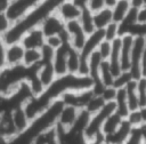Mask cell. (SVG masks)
I'll return each instance as SVG.
<instances>
[{
    "mask_svg": "<svg viewBox=\"0 0 146 144\" xmlns=\"http://www.w3.org/2000/svg\"><path fill=\"white\" fill-rule=\"evenodd\" d=\"M113 112H115V103L106 102L98 112L91 114L90 120L86 129L83 130V137L87 143H97L104 141V136L102 134V126L105 119Z\"/></svg>",
    "mask_w": 146,
    "mask_h": 144,
    "instance_id": "obj_1",
    "label": "cell"
},
{
    "mask_svg": "<svg viewBox=\"0 0 146 144\" xmlns=\"http://www.w3.org/2000/svg\"><path fill=\"white\" fill-rule=\"evenodd\" d=\"M27 67L23 64L15 66H2L0 69V95L9 96L25 81Z\"/></svg>",
    "mask_w": 146,
    "mask_h": 144,
    "instance_id": "obj_2",
    "label": "cell"
},
{
    "mask_svg": "<svg viewBox=\"0 0 146 144\" xmlns=\"http://www.w3.org/2000/svg\"><path fill=\"white\" fill-rule=\"evenodd\" d=\"M39 2L38 0H9L3 10L10 22L15 23L24 17Z\"/></svg>",
    "mask_w": 146,
    "mask_h": 144,
    "instance_id": "obj_3",
    "label": "cell"
},
{
    "mask_svg": "<svg viewBox=\"0 0 146 144\" xmlns=\"http://www.w3.org/2000/svg\"><path fill=\"white\" fill-rule=\"evenodd\" d=\"M145 47V38L144 37H133V43L131 49V56H130V67L129 73L132 78V80H138L141 78V57L143 51Z\"/></svg>",
    "mask_w": 146,
    "mask_h": 144,
    "instance_id": "obj_4",
    "label": "cell"
},
{
    "mask_svg": "<svg viewBox=\"0 0 146 144\" xmlns=\"http://www.w3.org/2000/svg\"><path fill=\"white\" fill-rule=\"evenodd\" d=\"M54 101L50 99L43 93V94H41L39 96H32V97H30L22 106H23V109H24L27 118L32 121L36 117H39L42 112H44Z\"/></svg>",
    "mask_w": 146,
    "mask_h": 144,
    "instance_id": "obj_5",
    "label": "cell"
},
{
    "mask_svg": "<svg viewBox=\"0 0 146 144\" xmlns=\"http://www.w3.org/2000/svg\"><path fill=\"white\" fill-rule=\"evenodd\" d=\"M94 96L91 89L87 90H81V91H73V90H67L64 91L60 96L59 99L64 105H70L74 106L78 109H84L90 98Z\"/></svg>",
    "mask_w": 146,
    "mask_h": 144,
    "instance_id": "obj_6",
    "label": "cell"
},
{
    "mask_svg": "<svg viewBox=\"0 0 146 144\" xmlns=\"http://www.w3.org/2000/svg\"><path fill=\"white\" fill-rule=\"evenodd\" d=\"M39 26L42 30L44 37L58 35L60 32L64 31L65 22L55 11H52L42 19V22L39 24Z\"/></svg>",
    "mask_w": 146,
    "mask_h": 144,
    "instance_id": "obj_7",
    "label": "cell"
},
{
    "mask_svg": "<svg viewBox=\"0 0 146 144\" xmlns=\"http://www.w3.org/2000/svg\"><path fill=\"white\" fill-rule=\"evenodd\" d=\"M65 30L67 31V33L70 35V45L80 51V49L84 45L87 34L83 31V29L81 27L79 21L73 19V21L65 22Z\"/></svg>",
    "mask_w": 146,
    "mask_h": 144,
    "instance_id": "obj_8",
    "label": "cell"
},
{
    "mask_svg": "<svg viewBox=\"0 0 146 144\" xmlns=\"http://www.w3.org/2000/svg\"><path fill=\"white\" fill-rule=\"evenodd\" d=\"M46 41V37L40 29V26H34L30 30H27L21 38L19 42L25 49L34 48V49H40Z\"/></svg>",
    "mask_w": 146,
    "mask_h": 144,
    "instance_id": "obj_9",
    "label": "cell"
},
{
    "mask_svg": "<svg viewBox=\"0 0 146 144\" xmlns=\"http://www.w3.org/2000/svg\"><path fill=\"white\" fill-rule=\"evenodd\" d=\"M24 50H25V48L21 45V42H14V43L6 45L5 55H3L5 66L21 65L23 62Z\"/></svg>",
    "mask_w": 146,
    "mask_h": 144,
    "instance_id": "obj_10",
    "label": "cell"
},
{
    "mask_svg": "<svg viewBox=\"0 0 146 144\" xmlns=\"http://www.w3.org/2000/svg\"><path fill=\"white\" fill-rule=\"evenodd\" d=\"M70 47L71 45L66 42L55 50V55L52 58V67L56 73V77L67 74V51Z\"/></svg>",
    "mask_w": 146,
    "mask_h": 144,
    "instance_id": "obj_11",
    "label": "cell"
},
{
    "mask_svg": "<svg viewBox=\"0 0 146 144\" xmlns=\"http://www.w3.org/2000/svg\"><path fill=\"white\" fill-rule=\"evenodd\" d=\"M64 22L78 19L81 13V9L78 8L71 0H62L56 9L54 10Z\"/></svg>",
    "mask_w": 146,
    "mask_h": 144,
    "instance_id": "obj_12",
    "label": "cell"
},
{
    "mask_svg": "<svg viewBox=\"0 0 146 144\" xmlns=\"http://www.w3.org/2000/svg\"><path fill=\"white\" fill-rule=\"evenodd\" d=\"M79 112H80V109H78V107L64 105L58 114L56 125H58L59 127H62L64 129H70L74 125V122L79 115Z\"/></svg>",
    "mask_w": 146,
    "mask_h": 144,
    "instance_id": "obj_13",
    "label": "cell"
},
{
    "mask_svg": "<svg viewBox=\"0 0 146 144\" xmlns=\"http://www.w3.org/2000/svg\"><path fill=\"white\" fill-rule=\"evenodd\" d=\"M132 43H133V37L131 34H123V35H121L120 64H121L122 71H129Z\"/></svg>",
    "mask_w": 146,
    "mask_h": 144,
    "instance_id": "obj_14",
    "label": "cell"
},
{
    "mask_svg": "<svg viewBox=\"0 0 146 144\" xmlns=\"http://www.w3.org/2000/svg\"><path fill=\"white\" fill-rule=\"evenodd\" d=\"M132 128L133 127L125 119H123L122 122L120 123V126L117 127V129L114 133H112L111 135L105 136L104 141L107 142L108 144H123L127 141V138L129 137Z\"/></svg>",
    "mask_w": 146,
    "mask_h": 144,
    "instance_id": "obj_15",
    "label": "cell"
},
{
    "mask_svg": "<svg viewBox=\"0 0 146 144\" xmlns=\"http://www.w3.org/2000/svg\"><path fill=\"white\" fill-rule=\"evenodd\" d=\"M112 42V50H111V55L108 57V64L111 67V71L115 77H117L121 72V64H120V49H121V37H117L116 39H114Z\"/></svg>",
    "mask_w": 146,
    "mask_h": 144,
    "instance_id": "obj_16",
    "label": "cell"
},
{
    "mask_svg": "<svg viewBox=\"0 0 146 144\" xmlns=\"http://www.w3.org/2000/svg\"><path fill=\"white\" fill-rule=\"evenodd\" d=\"M17 134L18 133L13 123L10 112L0 114V138L13 139Z\"/></svg>",
    "mask_w": 146,
    "mask_h": 144,
    "instance_id": "obj_17",
    "label": "cell"
},
{
    "mask_svg": "<svg viewBox=\"0 0 146 144\" xmlns=\"http://www.w3.org/2000/svg\"><path fill=\"white\" fill-rule=\"evenodd\" d=\"M10 115H11V120H13V123L17 130V133H23L24 130H26L31 123V120L27 118L23 106H18L16 109H14L11 112H10Z\"/></svg>",
    "mask_w": 146,
    "mask_h": 144,
    "instance_id": "obj_18",
    "label": "cell"
},
{
    "mask_svg": "<svg viewBox=\"0 0 146 144\" xmlns=\"http://www.w3.org/2000/svg\"><path fill=\"white\" fill-rule=\"evenodd\" d=\"M36 73H38L40 81L46 88L50 86L54 82V80L57 78L54 71V67H52V63H40Z\"/></svg>",
    "mask_w": 146,
    "mask_h": 144,
    "instance_id": "obj_19",
    "label": "cell"
},
{
    "mask_svg": "<svg viewBox=\"0 0 146 144\" xmlns=\"http://www.w3.org/2000/svg\"><path fill=\"white\" fill-rule=\"evenodd\" d=\"M92 16H94V25H95V29H104L111 22H113V18H112V9L110 7H104L100 10L92 13Z\"/></svg>",
    "mask_w": 146,
    "mask_h": 144,
    "instance_id": "obj_20",
    "label": "cell"
},
{
    "mask_svg": "<svg viewBox=\"0 0 146 144\" xmlns=\"http://www.w3.org/2000/svg\"><path fill=\"white\" fill-rule=\"evenodd\" d=\"M102 62H103V58L100 57L97 49L92 51L88 57V75L92 79V81L99 79V69H100Z\"/></svg>",
    "mask_w": 146,
    "mask_h": 144,
    "instance_id": "obj_21",
    "label": "cell"
},
{
    "mask_svg": "<svg viewBox=\"0 0 146 144\" xmlns=\"http://www.w3.org/2000/svg\"><path fill=\"white\" fill-rule=\"evenodd\" d=\"M122 120H123V118L121 115H119L116 112H113L112 114H110L105 119V121H104V123L102 126V134H103V136L105 137V136L111 135L112 133H114L117 129V127L120 126V123L122 122Z\"/></svg>",
    "mask_w": 146,
    "mask_h": 144,
    "instance_id": "obj_22",
    "label": "cell"
},
{
    "mask_svg": "<svg viewBox=\"0 0 146 144\" xmlns=\"http://www.w3.org/2000/svg\"><path fill=\"white\" fill-rule=\"evenodd\" d=\"M136 85H137V81L136 80H130L127 83V86L124 87L129 111H133V110L139 109V102H138V97H137Z\"/></svg>",
    "mask_w": 146,
    "mask_h": 144,
    "instance_id": "obj_23",
    "label": "cell"
},
{
    "mask_svg": "<svg viewBox=\"0 0 146 144\" xmlns=\"http://www.w3.org/2000/svg\"><path fill=\"white\" fill-rule=\"evenodd\" d=\"M81 27L83 29V31L86 32V34H90L91 32H94L96 29H95V25H94V16H92V11L87 7V8H83L81 9V13H80V16L78 18Z\"/></svg>",
    "mask_w": 146,
    "mask_h": 144,
    "instance_id": "obj_24",
    "label": "cell"
},
{
    "mask_svg": "<svg viewBox=\"0 0 146 144\" xmlns=\"http://www.w3.org/2000/svg\"><path fill=\"white\" fill-rule=\"evenodd\" d=\"M135 23H137V8L130 7V9L128 10V13L123 17V19L120 23H117L119 24V35L121 37L123 34H127L129 29Z\"/></svg>",
    "mask_w": 146,
    "mask_h": 144,
    "instance_id": "obj_25",
    "label": "cell"
},
{
    "mask_svg": "<svg viewBox=\"0 0 146 144\" xmlns=\"http://www.w3.org/2000/svg\"><path fill=\"white\" fill-rule=\"evenodd\" d=\"M114 103H115V112L124 119L129 113V107H128V103H127V96H125L124 88H117Z\"/></svg>",
    "mask_w": 146,
    "mask_h": 144,
    "instance_id": "obj_26",
    "label": "cell"
},
{
    "mask_svg": "<svg viewBox=\"0 0 146 144\" xmlns=\"http://www.w3.org/2000/svg\"><path fill=\"white\" fill-rule=\"evenodd\" d=\"M130 2L127 0H116V2L111 7L112 9V18L113 22L120 23L123 17L127 15L128 10L130 9Z\"/></svg>",
    "mask_w": 146,
    "mask_h": 144,
    "instance_id": "obj_27",
    "label": "cell"
},
{
    "mask_svg": "<svg viewBox=\"0 0 146 144\" xmlns=\"http://www.w3.org/2000/svg\"><path fill=\"white\" fill-rule=\"evenodd\" d=\"M79 65H80V51L71 46L67 51V73L78 74Z\"/></svg>",
    "mask_w": 146,
    "mask_h": 144,
    "instance_id": "obj_28",
    "label": "cell"
},
{
    "mask_svg": "<svg viewBox=\"0 0 146 144\" xmlns=\"http://www.w3.org/2000/svg\"><path fill=\"white\" fill-rule=\"evenodd\" d=\"M41 63V51L40 49H25L24 50V56H23V62L22 64L26 67H32L36 66Z\"/></svg>",
    "mask_w": 146,
    "mask_h": 144,
    "instance_id": "obj_29",
    "label": "cell"
},
{
    "mask_svg": "<svg viewBox=\"0 0 146 144\" xmlns=\"http://www.w3.org/2000/svg\"><path fill=\"white\" fill-rule=\"evenodd\" d=\"M90 117H91V114L87 110L81 109L80 112H79V115H78V118H76V120L74 122V125L70 129L75 131V133L83 134V130L86 129V127H87V125H88V122L90 120Z\"/></svg>",
    "mask_w": 146,
    "mask_h": 144,
    "instance_id": "obj_30",
    "label": "cell"
},
{
    "mask_svg": "<svg viewBox=\"0 0 146 144\" xmlns=\"http://www.w3.org/2000/svg\"><path fill=\"white\" fill-rule=\"evenodd\" d=\"M99 79L105 86H113L114 75L111 71L108 61H103L102 62L100 69H99Z\"/></svg>",
    "mask_w": 146,
    "mask_h": 144,
    "instance_id": "obj_31",
    "label": "cell"
},
{
    "mask_svg": "<svg viewBox=\"0 0 146 144\" xmlns=\"http://www.w3.org/2000/svg\"><path fill=\"white\" fill-rule=\"evenodd\" d=\"M136 89H137V97L139 102V107L146 105V78L141 77L140 79L136 80Z\"/></svg>",
    "mask_w": 146,
    "mask_h": 144,
    "instance_id": "obj_32",
    "label": "cell"
},
{
    "mask_svg": "<svg viewBox=\"0 0 146 144\" xmlns=\"http://www.w3.org/2000/svg\"><path fill=\"white\" fill-rule=\"evenodd\" d=\"M104 104H105V102H104V99H103L100 96L94 95V96L90 98V101L88 102V104L86 105L84 110H87L90 114H94V113L98 112V111L103 107Z\"/></svg>",
    "mask_w": 146,
    "mask_h": 144,
    "instance_id": "obj_33",
    "label": "cell"
},
{
    "mask_svg": "<svg viewBox=\"0 0 146 144\" xmlns=\"http://www.w3.org/2000/svg\"><path fill=\"white\" fill-rule=\"evenodd\" d=\"M103 30H104V39L107 41H113L114 39L120 37L119 35V24L115 22H111Z\"/></svg>",
    "mask_w": 146,
    "mask_h": 144,
    "instance_id": "obj_34",
    "label": "cell"
},
{
    "mask_svg": "<svg viewBox=\"0 0 146 144\" xmlns=\"http://www.w3.org/2000/svg\"><path fill=\"white\" fill-rule=\"evenodd\" d=\"M132 80L130 73L128 71H122L117 77L114 78V81H113V86L117 89V88H124L127 86V83Z\"/></svg>",
    "mask_w": 146,
    "mask_h": 144,
    "instance_id": "obj_35",
    "label": "cell"
},
{
    "mask_svg": "<svg viewBox=\"0 0 146 144\" xmlns=\"http://www.w3.org/2000/svg\"><path fill=\"white\" fill-rule=\"evenodd\" d=\"M111 50H112V42L107 41V40H103L100 41V43L97 47V51L99 53L100 57L103 58V61H107L110 55H111Z\"/></svg>",
    "mask_w": 146,
    "mask_h": 144,
    "instance_id": "obj_36",
    "label": "cell"
},
{
    "mask_svg": "<svg viewBox=\"0 0 146 144\" xmlns=\"http://www.w3.org/2000/svg\"><path fill=\"white\" fill-rule=\"evenodd\" d=\"M133 128H137V127H140L143 125V121H141V117H140V113H139V109L137 110H133V111H129L128 115L124 118Z\"/></svg>",
    "mask_w": 146,
    "mask_h": 144,
    "instance_id": "obj_37",
    "label": "cell"
},
{
    "mask_svg": "<svg viewBox=\"0 0 146 144\" xmlns=\"http://www.w3.org/2000/svg\"><path fill=\"white\" fill-rule=\"evenodd\" d=\"M41 51V63H52V58L55 55V49L48 45H43L40 48Z\"/></svg>",
    "mask_w": 146,
    "mask_h": 144,
    "instance_id": "obj_38",
    "label": "cell"
},
{
    "mask_svg": "<svg viewBox=\"0 0 146 144\" xmlns=\"http://www.w3.org/2000/svg\"><path fill=\"white\" fill-rule=\"evenodd\" d=\"M143 143H144V141L141 137L140 129H139V127H137V128H132L129 137L127 138V141L123 144H143Z\"/></svg>",
    "mask_w": 146,
    "mask_h": 144,
    "instance_id": "obj_39",
    "label": "cell"
},
{
    "mask_svg": "<svg viewBox=\"0 0 146 144\" xmlns=\"http://www.w3.org/2000/svg\"><path fill=\"white\" fill-rule=\"evenodd\" d=\"M127 34H131L132 37H146V24L143 23H135L128 31Z\"/></svg>",
    "mask_w": 146,
    "mask_h": 144,
    "instance_id": "obj_40",
    "label": "cell"
},
{
    "mask_svg": "<svg viewBox=\"0 0 146 144\" xmlns=\"http://www.w3.org/2000/svg\"><path fill=\"white\" fill-rule=\"evenodd\" d=\"M116 91L117 89L114 86H106L104 91L102 93L100 97L104 99V102H114L115 97H116Z\"/></svg>",
    "mask_w": 146,
    "mask_h": 144,
    "instance_id": "obj_41",
    "label": "cell"
},
{
    "mask_svg": "<svg viewBox=\"0 0 146 144\" xmlns=\"http://www.w3.org/2000/svg\"><path fill=\"white\" fill-rule=\"evenodd\" d=\"M11 22L6 15L5 10H0V37H2L11 26Z\"/></svg>",
    "mask_w": 146,
    "mask_h": 144,
    "instance_id": "obj_42",
    "label": "cell"
},
{
    "mask_svg": "<svg viewBox=\"0 0 146 144\" xmlns=\"http://www.w3.org/2000/svg\"><path fill=\"white\" fill-rule=\"evenodd\" d=\"M44 43L48 45V46H50L51 48H54V49L56 50V49L59 48L64 42H63V40L60 39L59 35H49V37H46Z\"/></svg>",
    "mask_w": 146,
    "mask_h": 144,
    "instance_id": "obj_43",
    "label": "cell"
},
{
    "mask_svg": "<svg viewBox=\"0 0 146 144\" xmlns=\"http://www.w3.org/2000/svg\"><path fill=\"white\" fill-rule=\"evenodd\" d=\"M104 7H106V5H105V0H89L88 8H89L92 13L100 10V9L104 8Z\"/></svg>",
    "mask_w": 146,
    "mask_h": 144,
    "instance_id": "obj_44",
    "label": "cell"
},
{
    "mask_svg": "<svg viewBox=\"0 0 146 144\" xmlns=\"http://www.w3.org/2000/svg\"><path fill=\"white\" fill-rule=\"evenodd\" d=\"M137 22L146 24V5L137 9Z\"/></svg>",
    "mask_w": 146,
    "mask_h": 144,
    "instance_id": "obj_45",
    "label": "cell"
},
{
    "mask_svg": "<svg viewBox=\"0 0 146 144\" xmlns=\"http://www.w3.org/2000/svg\"><path fill=\"white\" fill-rule=\"evenodd\" d=\"M5 47H6V43L3 42L2 38L0 37V69L2 66H5V61H3V55H5Z\"/></svg>",
    "mask_w": 146,
    "mask_h": 144,
    "instance_id": "obj_46",
    "label": "cell"
},
{
    "mask_svg": "<svg viewBox=\"0 0 146 144\" xmlns=\"http://www.w3.org/2000/svg\"><path fill=\"white\" fill-rule=\"evenodd\" d=\"M78 8L80 9H83V8H87L88 7V3H89V0H71Z\"/></svg>",
    "mask_w": 146,
    "mask_h": 144,
    "instance_id": "obj_47",
    "label": "cell"
},
{
    "mask_svg": "<svg viewBox=\"0 0 146 144\" xmlns=\"http://www.w3.org/2000/svg\"><path fill=\"white\" fill-rule=\"evenodd\" d=\"M129 2H130V6H131V7L137 8V9L145 5V1H144V0H130Z\"/></svg>",
    "mask_w": 146,
    "mask_h": 144,
    "instance_id": "obj_48",
    "label": "cell"
},
{
    "mask_svg": "<svg viewBox=\"0 0 146 144\" xmlns=\"http://www.w3.org/2000/svg\"><path fill=\"white\" fill-rule=\"evenodd\" d=\"M139 113H140V117H141L143 125H146V105L139 107Z\"/></svg>",
    "mask_w": 146,
    "mask_h": 144,
    "instance_id": "obj_49",
    "label": "cell"
},
{
    "mask_svg": "<svg viewBox=\"0 0 146 144\" xmlns=\"http://www.w3.org/2000/svg\"><path fill=\"white\" fill-rule=\"evenodd\" d=\"M139 129H140V133H141L143 141H144V143H146V125H141L139 127Z\"/></svg>",
    "mask_w": 146,
    "mask_h": 144,
    "instance_id": "obj_50",
    "label": "cell"
},
{
    "mask_svg": "<svg viewBox=\"0 0 146 144\" xmlns=\"http://www.w3.org/2000/svg\"><path fill=\"white\" fill-rule=\"evenodd\" d=\"M116 2V0H105V5H106V7H112L114 3Z\"/></svg>",
    "mask_w": 146,
    "mask_h": 144,
    "instance_id": "obj_51",
    "label": "cell"
},
{
    "mask_svg": "<svg viewBox=\"0 0 146 144\" xmlns=\"http://www.w3.org/2000/svg\"><path fill=\"white\" fill-rule=\"evenodd\" d=\"M95 144H108V143L105 142V141H100V142H97V143H95Z\"/></svg>",
    "mask_w": 146,
    "mask_h": 144,
    "instance_id": "obj_52",
    "label": "cell"
},
{
    "mask_svg": "<svg viewBox=\"0 0 146 144\" xmlns=\"http://www.w3.org/2000/svg\"><path fill=\"white\" fill-rule=\"evenodd\" d=\"M87 144H95V143H87Z\"/></svg>",
    "mask_w": 146,
    "mask_h": 144,
    "instance_id": "obj_53",
    "label": "cell"
},
{
    "mask_svg": "<svg viewBox=\"0 0 146 144\" xmlns=\"http://www.w3.org/2000/svg\"><path fill=\"white\" fill-rule=\"evenodd\" d=\"M127 1H130V0H127Z\"/></svg>",
    "mask_w": 146,
    "mask_h": 144,
    "instance_id": "obj_54",
    "label": "cell"
},
{
    "mask_svg": "<svg viewBox=\"0 0 146 144\" xmlns=\"http://www.w3.org/2000/svg\"><path fill=\"white\" fill-rule=\"evenodd\" d=\"M143 144H146V143H143Z\"/></svg>",
    "mask_w": 146,
    "mask_h": 144,
    "instance_id": "obj_55",
    "label": "cell"
}]
</instances>
